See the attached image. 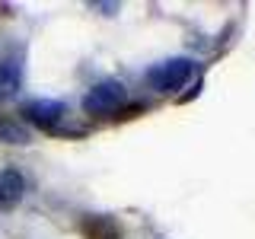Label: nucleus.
I'll return each instance as SVG.
<instances>
[{"mask_svg": "<svg viewBox=\"0 0 255 239\" xmlns=\"http://www.w3.org/2000/svg\"><path fill=\"white\" fill-rule=\"evenodd\" d=\"M22 191H26V182H22V175L16 172L13 166L0 172V214L13 211V207L22 201Z\"/></svg>", "mask_w": 255, "mask_h": 239, "instance_id": "20e7f679", "label": "nucleus"}, {"mask_svg": "<svg viewBox=\"0 0 255 239\" xmlns=\"http://www.w3.org/2000/svg\"><path fill=\"white\" fill-rule=\"evenodd\" d=\"M191 74H195L191 58H169V61H163V64L147 70V83L156 93H175L182 83H188Z\"/></svg>", "mask_w": 255, "mask_h": 239, "instance_id": "f257e3e1", "label": "nucleus"}, {"mask_svg": "<svg viewBox=\"0 0 255 239\" xmlns=\"http://www.w3.org/2000/svg\"><path fill=\"white\" fill-rule=\"evenodd\" d=\"M0 140L3 143H29V127L22 121H16V118H6L0 115Z\"/></svg>", "mask_w": 255, "mask_h": 239, "instance_id": "423d86ee", "label": "nucleus"}, {"mask_svg": "<svg viewBox=\"0 0 255 239\" xmlns=\"http://www.w3.org/2000/svg\"><path fill=\"white\" fill-rule=\"evenodd\" d=\"M125 99H128V93L118 80H102V83H96L93 90L83 96V109L90 112V115H112V112H118V106H122Z\"/></svg>", "mask_w": 255, "mask_h": 239, "instance_id": "f03ea898", "label": "nucleus"}, {"mask_svg": "<svg viewBox=\"0 0 255 239\" xmlns=\"http://www.w3.org/2000/svg\"><path fill=\"white\" fill-rule=\"evenodd\" d=\"M83 233H86V239H122L118 223L109 217H90L83 223Z\"/></svg>", "mask_w": 255, "mask_h": 239, "instance_id": "39448f33", "label": "nucleus"}, {"mask_svg": "<svg viewBox=\"0 0 255 239\" xmlns=\"http://www.w3.org/2000/svg\"><path fill=\"white\" fill-rule=\"evenodd\" d=\"M22 115H26L29 121L48 127V131H58V121L67 118V109H64V102H54V99H35V102H26V106H22Z\"/></svg>", "mask_w": 255, "mask_h": 239, "instance_id": "7ed1b4c3", "label": "nucleus"}]
</instances>
